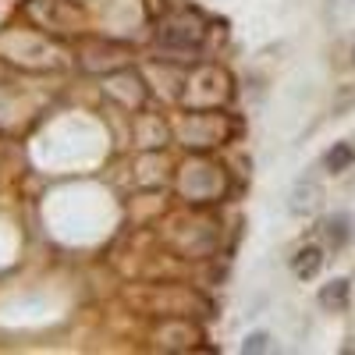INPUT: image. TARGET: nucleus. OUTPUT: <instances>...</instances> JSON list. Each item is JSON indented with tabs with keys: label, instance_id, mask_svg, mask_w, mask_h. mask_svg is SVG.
<instances>
[{
	"label": "nucleus",
	"instance_id": "obj_1",
	"mask_svg": "<svg viewBox=\"0 0 355 355\" xmlns=\"http://www.w3.org/2000/svg\"><path fill=\"white\" fill-rule=\"evenodd\" d=\"M210 28H214V21L206 18L199 8L167 11L157 21V46H160V53H185L192 61L196 50L210 40Z\"/></svg>",
	"mask_w": 355,
	"mask_h": 355
},
{
	"label": "nucleus",
	"instance_id": "obj_2",
	"mask_svg": "<svg viewBox=\"0 0 355 355\" xmlns=\"http://www.w3.org/2000/svg\"><path fill=\"white\" fill-rule=\"evenodd\" d=\"M0 57L15 61L18 68L28 71H57L64 68L61 46L46 33H25V28H4L0 33Z\"/></svg>",
	"mask_w": 355,
	"mask_h": 355
},
{
	"label": "nucleus",
	"instance_id": "obj_3",
	"mask_svg": "<svg viewBox=\"0 0 355 355\" xmlns=\"http://www.w3.org/2000/svg\"><path fill=\"white\" fill-rule=\"evenodd\" d=\"M21 15L46 36H78L89 21L78 0H21Z\"/></svg>",
	"mask_w": 355,
	"mask_h": 355
},
{
	"label": "nucleus",
	"instance_id": "obj_4",
	"mask_svg": "<svg viewBox=\"0 0 355 355\" xmlns=\"http://www.w3.org/2000/svg\"><path fill=\"white\" fill-rule=\"evenodd\" d=\"M182 192L192 199V202H206L224 192V178H220V167H206V164H196L189 171H182Z\"/></svg>",
	"mask_w": 355,
	"mask_h": 355
},
{
	"label": "nucleus",
	"instance_id": "obj_5",
	"mask_svg": "<svg viewBox=\"0 0 355 355\" xmlns=\"http://www.w3.org/2000/svg\"><path fill=\"white\" fill-rule=\"evenodd\" d=\"M323 259H327V256H323L320 245H306V249H299V252L291 256V270H295V277H299V281H313L323 270Z\"/></svg>",
	"mask_w": 355,
	"mask_h": 355
},
{
	"label": "nucleus",
	"instance_id": "obj_6",
	"mask_svg": "<svg viewBox=\"0 0 355 355\" xmlns=\"http://www.w3.org/2000/svg\"><path fill=\"white\" fill-rule=\"evenodd\" d=\"M348 299H352V284L345 277H334L320 288V306L327 313H345L348 309Z\"/></svg>",
	"mask_w": 355,
	"mask_h": 355
},
{
	"label": "nucleus",
	"instance_id": "obj_7",
	"mask_svg": "<svg viewBox=\"0 0 355 355\" xmlns=\"http://www.w3.org/2000/svg\"><path fill=\"white\" fill-rule=\"evenodd\" d=\"M352 164H355V146L352 142H334L331 150H327V157H323V167H327L331 174H341Z\"/></svg>",
	"mask_w": 355,
	"mask_h": 355
},
{
	"label": "nucleus",
	"instance_id": "obj_8",
	"mask_svg": "<svg viewBox=\"0 0 355 355\" xmlns=\"http://www.w3.org/2000/svg\"><path fill=\"white\" fill-rule=\"evenodd\" d=\"M323 234L331 239V245H345L348 242V220L345 217H331L327 224H323Z\"/></svg>",
	"mask_w": 355,
	"mask_h": 355
},
{
	"label": "nucleus",
	"instance_id": "obj_9",
	"mask_svg": "<svg viewBox=\"0 0 355 355\" xmlns=\"http://www.w3.org/2000/svg\"><path fill=\"white\" fill-rule=\"evenodd\" d=\"M270 334H266V331H256V334H249L245 341H242V352L245 355H259V352H270Z\"/></svg>",
	"mask_w": 355,
	"mask_h": 355
}]
</instances>
